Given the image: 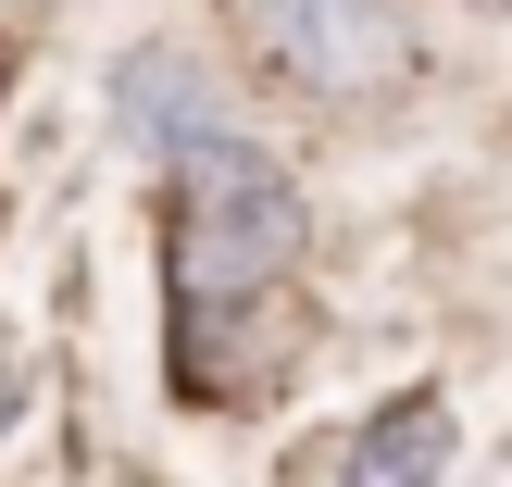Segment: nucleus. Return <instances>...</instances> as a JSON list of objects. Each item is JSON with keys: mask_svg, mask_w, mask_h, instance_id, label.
I'll return each mask as SVG.
<instances>
[{"mask_svg": "<svg viewBox=\"0 0 512 487\" xmlns=\"http://www.w3.org/2000/svg\"><path fill=\"white\" fill-rule=\"evenodd\" d=\"M163 250H175V300H188V325H213V313H238L250 288H275L288 250H300L288 163H263L250 138L175 150V225H163Z\"/></svg>", "mask_w": 512, "mask_h": 487, "instance_id": "1", "label": "nucleus"}, {"mask_svg": "<svg viewBox=\"0 0 512 487\" xmlns=\"http://www.w3.org/2000/svg\"><path fill=\"white\" fill-rule=\"evenodd\" d=\"M263 50L313 88H388L400 75V13L388 0H263Z\"/></svg>", "mask_w": 512, "mask_h": 487, "instance_id": "2", "label": "nucleus"}, {"mask_svg": "<svg viewBox=\"0 0 512 487\" xmlns=\"http://www.w3.org/2000/svg\"><path fill=\"white\" fill-rule=\"evenodd\" d=\"M113 125H125V138H150V150H200V138H225L213 75H200L188 50H125V75H113Z\"/></svg>", "mask_w": 512, "mask_h": 487, "instance_id": "3", "label": "nucleus"}, {"mask_svg": "<svg viewBox=\"0 0 512 487\" xmlns=\"http://www.w3.org/2000/svg\"><path fill=\"white\" fill-rule=\"evenodd\" d=\"M350 487H450V400H388L350 438Z\"/></svg>", "mask_w": 512, "mask_h": 487, "instance_id": "4", "label": "nucleus"}, {"mask_svg": "<svg viewBox=\"0 0 512 487\" xmlns=\"http://www.w3.org/2000/svg\"><path fill=\"white\" fill-rule=\"evenodd\" d=\"M13 400H25V375H13V350H0V425H13Z\"/></svg>", "mask_w": 512, "mask_h": 487, "instance_id": "5", "label": "nucleus"}, {"mask_svg": "<svg viewBox=\"0 0 512 487\" xmlns=\"http://www.w3.org/2000/svg\"><path fill=\"white\" fill-rule=\"evenodd\" d=\"M0 75H13V50H0Z\"/></svg>", "mask_w": 512, "mask_h": 487, "instance_id": "6", "label": "nucleus"}, {"mask_svg": "<svg viewBox=\"0 0 512 487\" xmlns=\"http://www.w3.org/2000/svg\"><path fill=\"white\" fill-rule=\"evenodd\" d=\"M488 13H512V0H488Z\"/></svg>", "mask_w": 512, "mask_h": 487, "instance_id": "7", "label": "nucleus"}]
</instances>
